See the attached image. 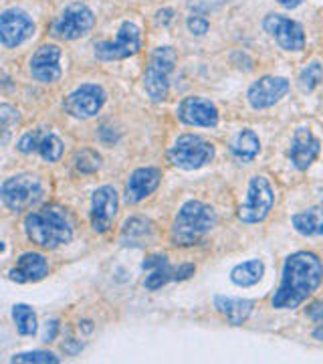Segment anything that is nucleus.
Returning a JSON list of instances; mask_svg holds the SVG:
<instances>
[{
	"label": "nucleus",
	"instance_id": "obj_22",
	"mask_svg": "<svg viewBox=\"0 0 323 364\" xmlns=\"http://www.w3.org/2000/svg\"><path fill=\"white\" fill-rule=\"evenodd\" d=\"M214 306L226 320L229 324L241 326L245 322L246 318L253 312V301L251 299H241V298H224V296H217L214 298Z\"/></svg>",
	"mask_w": 323,
	"mask_h": 364
},
{
	"label": "nucleus",
	"instance_id": "obj_38",
	"mask_svg": "<svg viewBox=\"0 0 323 364\" xmlns=\"http://www.w3.org/2000/svg\"><path fill=\"white\" fill-rule=\"evenodd\" d=\"M313 336H315V338L323 340V326H319V328H317V330L313 332Z\"/></svg>",
	"mask_w": 323,
	"mask_h": 364
},
{
	"label": "nucleus",
	"instance_id": "obj_24",
	"mask_svg": "<svg viewBox=\"0 0 323 364\" xmlns=\"http://www.w3.org/2000/svg\"><path fill=\"white\" fill-rule=\"evenodd\" d=\"M293 227L295 231L305 237H313V235H323V208L313 207L297 213L293 217Z\"/></svg>",
	"mask_w": 323,
	"mask_h": 364
},
{
	"label": "nucleus",
	"instance_id": "obj_20",
	"mask_svg": "<svg viewBox=\"0 0 323 364\" xmlns=\"http://www.w3.org/2000/svg\"><path fill=\"white\" fill-rule=\"evenodd\" d=\"M146 272H150L146 275L143 286L146 289H160L162 286H166L168 282H174V267L168 263L166 255H152L150 259L143 261L142 265Z\"/></svg>",
	"mask_w": 323,
	"mask_h": 364
},
{
	"label": "nucleus",
	"instance_id": "obj_6",
	"mask_svg": "<svg viewBox=\"0 0 323 364\" xmlns=\"http://www.w3.org/2000/svg\"><path fill=\"white\" fill-rule=\"evenodd\" d=\"M168 158L174 166H178L182 170L202 168L214 158V146L207 142L204 138H200V136L184 134L170 148Z\"/></svg>",
	"mask_w": 323,
	"mask_h": 364
},
{
	"label": "nucleus",
	"instance_id": "obj_29",
	"mask_svg": "<svg viewBox=\"0 0 323 364\" xmlns=\"http://www.w3.org/2000/svg\"><path fill=\"white\" fill-rule=\"evenodd\" d=\"M75 166H77L79 172H85V174H91V172H97L99 166H102V156L95 152V150H81L75 154Z\"/></svg>",
	"mask_w": 323,
	"mask_h": 364
},
{
	"label": "nucleus",
	"instance_id": "obj_26",
	"mask_svg": "<svg viewBox=\"0 0 323 364\" xmlns=\"http://www.w3.org/2000/svg\"><path fill=\"white\" fill-rule=\"evenodd\" d=\"M13 320L16 324V330L23 334V336H35L37 334V314L33 312L31 306L26 304H16L13 306Z\"/></svg>",
	"mask_w": 323,
	"mask_h": 364
},
{
	"label": "nucleus",
	"instance_id": "obj_39",
	"mask_svg": "<svg viewBox=\"0 0 323 364\" xmlns=\"http://www.w3.org/2000/svg\"><path fill=\"white\" fill-rule=\"evenodd\" d=\"M0 251H4V243L2 241H0Z\"/></svg>",
	"mask_w": 323,
	"mask_h": 364
},
{
	"label": "nucleus",
	"instance_id": "obj_10",
	"mask_svg": "<svg viewBox=\"0 0 323 364\" xmlns=\"http://www.w3.org/2000/svg\"><path fill=\"white\" fill-rule=\"evenodd\" d=\"M91 26H93V13L89 11V6L77 2L65 9L61 16L55 21L53 31L59 39L75 41L85 37L91 31Z\"/></svg>",
	"mask_w": 323,
	"mask_h": 364
},
{
	"label": "nucleus",
	"instance_id": "obj_35",
	"mask_svg": "<svg viewBox=\"0 0 323 364\" xmlns=\"http://www.w3.org/2000/svg\"><path fill=\"white\" fill-rule=\"evenodd\" d=\"M310 318H313L315 322H323V306L322 304H315V306H311Z\"/></svg>",
	"mask_w": 323,
	"mask_h": 364
},
{
	"label": "nucleus",
	"instance_id": "obj_23",
	"mask_svg": "<svg viewBox=\"0 0 323 364\" xmlns=\"http://www.w3.org/2000/svg\"><path fill=\"white\" fill-rule=\"evenodd\" d=\"M231 152L236 160L241 162H251L255 160L257 154L261 152V142L258 136L253 130L239 132L231 142Z\"/></svg>",
	"mask_w": 323,
	"mask_h": 364
},
{
	"label": "nucleus",
	"instance_id": "obj_5",
	"mask_svg": "<svg viewBox=\"0 0 323 364\" xmlns=\"http://www.w3.org/2000/svg\"><path fill=\"white\" fill-rule=\"evenodd\" d=\"M176 65V53L172 47H158L143 75V87L154 102H164L170 91V73Z\"/></svg>",
	"mask_w": 323,
	"mask_h": 364
},
{
	"label": "nucleus",
	"instance_id": "obj_18",
	"mask_svg": "<svg viewBox=\"0 0 323 364\" xmlns=\"http://www.w3.org/2000/svg\"><path fill=\"white\" fill-rule=\"evenodd\" d=\"M162 181V170L160 168H138L131 172L128 184H126V200L128 203H140L146 196H150L158 188Z\"/></svg>",
	"mask_w": 323,
	"mask_h": 364
},
{
	"label": "nucleus",
	"instance_id": "obj_3",
	"mask_svg": "<svg viewBox=\"0 0 323 364\" xmlns=\"http://www.w3.org/2000/svg\"><path fill=\"white\" fill-rule=\"evenodd\" d=\"M214 225H217L214 208L200 203V200H188L180 208V213L174 221L172 241H174V245H182V247L194 245V243L202 241L212 231Z\"/></svg>",
	"mask_w": 323,
	"mask_h": 364
},
{
	"label": "nucleus",
	"instance_id": "obj_30",
	"mask_svg": "<svg viewBox=\"0 0 323 364\" xmlns=\"http://www.w3.org/2000/svg\"><path fill=\"white\" fill-rule=\"evenodd\" d=\"M13 363L59 364V356H55L53 352H47V350H33V352H23V354H16V356H13Z\"/></svg>",
	"mask_w": 323,
	"mask_h": 364
},
{
	"label": "nucleus",
	"instance_id": "obj_14",
	"mask_svg": "<svg viewBox=\"0 0 323 364\" xmlns=\"http://www.w3.org/2000/svg\"><path fill=\"white\" fill-rule=\"evenodd\" d=\"M117 193L114 186L105 184L91 196V227L97 233H107L117 215Z\"/></svg>",
	"mask_w": 323,
	"mask_h": 364
},
{
	"label": "nucleus",
	"instance_id": "obj_16",
	"mask_svg": "<svg viewBox=\"0 0 323 364\" xmlns=\"http://www.w3.org/2000/svg\"><path fill=\"white\" fill-rule=\"evenodd\" d=\"M31 75L40 83H53L61 77V49L57 45H43L31 59Z\"/></svg>",
	"mask_w": 323,
	"mask_h": 364
},
{
	"label": "nucleus",
	"instance_id": "obj_34",
	"mask_svg": "<svg viewBox=\"0 0 323 364\" xmlns=\"http://www.w3.org/2000/svg\"><path fill=\"white\" fill-rule=\"evenodd\" d=\"M57 332H59V322L57 320L47 322V326H45V342H53L57 338Z\"/></svg>",
	"mask_w": 323,
	"mask_h": 364
},
{
	"label": "nucleus",
	"instance_id": "obj_11",
	"mask_svg": "<svg viewBox=\"0 0 323 364\" xmlns=\"http://www.w3.org/2000/svg\"><path fill=\"white\" fill-rule=\"evenodd\" d=\"M263 26H265V31L279 43V47L285 49V51H301L305 47L303 26L295 23V21L283 16V14H267Z\"/></svg>",
	"mask_w": 323,
	"mask_h": 364
},
{
	"label": "nucleus",
	"instance_id": "obj_25",
	"mask_svg": "<svg viewBox=\"0 0 323 364\" xmlns=\"http://www.w3.org/2000/svg\"><path fill=\"white\" fill-rule=\"evenodd\" d=\"M265 273V265L261 259H251L246 263H241L236 265L233 272H231V279H233L234 286L239 287H251L261 282Z\"/></svg>",
	"mask_w": 323,
	"mask_h": 364
},
{
	"label": "nucleus",
	"instance_id": "obj_9",
	"mask_svg": "<svg viewBox=\"0 0 323 364\" xmlns=\"http://www.w3.org/2000/svg\"><path fill=\"white\" fill-rule=\"evenodd\" d=\"M105 100H107V95H105L102 85L85 83V85H81L73 93L67 95L63 107L69 116L79 117V119H87V117H93L99 114Z\"/></svg>",
	"mask_w": 323,
	"mask_h": 364
},
{
	"label": "nucleus",
	"instance_id": "obj_7",
	"mask_svg": "<svg viewBox=\"0 0 323 364\" xmlns=\"http://www.w3.org/2000/svg\"><path fill=\"white\" fill-rule=\"evenodd\" d=\"M140 47H142L140 28L138 25L126 21L119 26L116 41L95 43V57L104 61H119V59H128L131 55H136L140 51Z\"/></svg>",
	"mask_w": 323,
	"mask_h": 364
},
{
	"label": "nucleus",
	"instance_id": "obj_32",
	"mask_svg": "<svg viewBox=\"0 0 323 364\" xmlns=\"http://www.w3.org/2000/svg\"><path fill=\"white\" fill-rule=\"evenodd\" d=\"M188 31H190L192 35H196V37H202L208 31V21L204 16H200V14H192V16L188 18Z\"/></svg>",
	"mask_w": 323,
	"mask_h": 364
},
{
	"label": "nucleus",
	"instance_id": "obj_1",
	"mask_svg": "<svg viewBox=\"0 0 323 364\" xmlns=\"http://www.w3.org/2000/svg\"><path fill=\"white\" fill-rule=\"evenodd\" d=\"M323 277V265L317 255L299 251L285 259L281 286L273 296L277 310H295L319 287Z\"/></svg>",
	"mask_w": 323,
	"mask_h": 364
},
{
	"label": "nucleus",
	"instance_id": "obj_36",
	"mask_svg": "<svg viewBox=\"0 0 323 364\" xmlns=\"http://www.w3.org/2000/svg\"><path fill=\"white\" fill-rule=\"evenodd\" d=\"M170 21H172V11H160V13H158V23L168 25Z\"/></svg>",
	"mask_w": 323,
	"mask_h": 364
},
{
	"label": "nucleus",
	"instance_id": "obj_12",
	"mask_svg": "<svg viewBox=\"0 0 323 364\" xmlns=\"http://www.w3.org/2000/svg\"><path fill=\"white\" fill-rule=\"evenodd\" d=\"M35 33L33 18L18 9H9L0 14V43L9 49L23 45Z\"/></svg>",
	"mask_w": 323,
	"mask_h": 364
},
{
	"label": "nucleus",
	"instance_id": "obj_13",
	"mask_svg": "<svg viewBox=\"0 0 323 364\" xmlns=\"http://www.w3.org/2000/svg\"><path fill=\"white\" fill-rule=\"evenodd\" d=\"M178 119L186 126H198V128H214L219 124V109L210 100L190 95L184 97L176 109Z\"/></svg>",
	"mask_w": 323,
	"mask_h": 364
},
{
	"label": "nucleus",
	"instance_id": "obj_8",
	"mask_svg": "<svg viewBox=\"0 0 323 364\" xmlns=\"http://www.w3.org/2000/svg\"><path fill=\"white\" fill-rule=\"evenodd\" d=\"M275 203V195L269 181L265 176H255L248 182V193L243 207L239 208V219L243 223H261Z\"/></svg>",
	"mask_w": 323,
	"mask_h": 364
},
{
	"label": "nucleus",
	"instance_id": "obj_19",
	"mask_svg": "<svg viewBox=\"0 0 323 364\" xmlns=\"http://www.w3.org/2000/svg\"><path fill=\"white\" fill-rule=\"evenodd\" d=\"M47 273H49V263L45 255L28 251L21 255L18 263L9 272V277L16 284H28V282H40Z\"/></svg>",
	"mask_w": 323,
	"mask_h": 364
},
{
	"label": "nucleus",
	"instance_id": "obj_15",
	"mask_svg": "<svg viewBox=\"0 0 323 364\" xmlns=\"http://www.w3.org/2000/svg\"><path fill=\"white\" fill-rule=\"evenodd\" d=\"M287 91H289V81L285 77H263L251 85L246 97L255 109H267L285 97Z\"/></svg>",
	"mask_w": 323,
	"mask_h": 364
},
{
	"label": "nucleus",
	"instance_id": "obj_31",
	"mask_svg": "<svg viewBox=\"0 0 323 364\" xmlns=\"http://www.w3.org/2000/svg\"><path fill=\"white\" fill-rule=\"evenodd\" d=\"M37 146H39V132H28V134H25V136L18 140V150H21L23 154L37 152Z\"/></svg>",
	"mask_w": 323,
	"mask_h": 364
},
{
	"label": "nucleus",
	"instance_id": "obj_27",
	"mask_svg": "<svg viewBox=\"0 0 323 364\" xmlns=\"http://www.w3.org/2000/svg\"><path fill=\"white\" fill-rule=\"evenodd\" d=\"M43 160L47 162H57L59 158L63 156V142L51 134V132H39V146H37Z\"/></svg>",
	"mask_w": 323,
	"mask_h": 364
},
{
	"label": "nucleus",
	"instance_id": "obj_33",
	"mask_svg": "<svg viewBox=\"0 0 323 364\" xmlns=\"http://www.w3.org/2000/svg\"><path fill=\"white\" fill-rule=\"evenodd\" d=\"M190 275H194V265H190V263L180 265V267H174V282H184Z\"/></svg>",
	"mask_w": 323,
	"mask_h": 364
},
{
	"label": "nucleus",
	"instance_id": "obj_28",
	"mask_svg": "<svg viewBox=\"0 0 323 364\" xmlns=\"http://www.w3.org/2000/svg\"><path fill=\"white\" fill-rule=\"evenodd\" d=\"M322 79H323L322 65H319L317 61H313V63H310V65L301 71V75H299V90L305 91V93H310V91H313L317 85H319V81H322Z\"/></svg>",
	"mask_w": 323,
	"mask_h": 364
},
{
	"label": "nucleus",
	"instance_id": "obj_2",
	"mask_svg": "<svg viewBox=\"0 0 323 364\" xmlns=\"http://www.w3.org/2000/svg\"><path fill=\"white\" fill-rule=\"evenodd\" d=\"M25 233L39 247L57 249L71 241L73 227L61 208L45 207L26 215Z\"/></svg>",
	"mask_w": 323,
	"mask_h": 364
},
{
	"label": "nucleus",
	"instance_id": "obj_17",
	"mask_svg": "<svg viewBox=\"0 0 323 364\" xmlns=\"http://www.w3.org/2000/svg\"><path fill=\"white\" fill-rule=\"evenodd\" d=\"M319 154V140L307 128H297L289 148V158L297 170H307Z\"/></svg>",
	"mask_w": 323,
	"mask_h": 364
},
{
	"label": "nucleus",
	"instance_id": "obj_4",
	"mask_svg": "<svg viewBox=\"0 0 323 364\" xmlns=\"http://www.w3.org/2000/svg\"><path fill=\"white\" fill-rule=\"evenodd\" d=\"M43 182L35 174H16L2 182L0 200L13 213L28 210L43 198Z\"/></svg>",
	"mask_w": 323,
	"mask_h": 364
},
{
	"label": "nucleus",
	"instance_id": "obj_37",
	"mask_svg": "<svg viewBox=\"0 0 323 364\" xmlns=\"http://www.w3.org/2000/svg\"><path fill=\"white\" fill-rule=\"evenodd\" d=\"M283 9H297L299 4L303 2V0H277Z\"/></svg>",
	"mask_w": 323,
	"mask_h": 364
},
{
	"label": "nucleus",
	"instance_id": "obj_21",
	"mask_svg": "<svg viewBox=\"0 0 323 364\" xmlns=\"http://www.w3.org/2000/svg\"><path fill=\"white\" fill-rule=\"evenodd\" d=\"M154 237V223L146 217H131L121 229V243L131 247H142Z\"/></svg>",
	"mask_w": 323,
	"mask_h": 364
}]
</instances>
